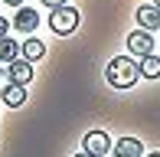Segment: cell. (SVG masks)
<instances>
[{
  "label": "cell",
  "mask_w": 160,
  "mask_h": 157,
  "mask_svg": "<svg viewBox=\"0 0 160 157\" xmlns=\"http://www.w3.org/2000/svg\"><path fill=\"white\" fill-rule=\"evenodd\" d=\"M105 78L111 89H131L141 78V66H137L131 56H114L111 62L105 66Z\"/></svg>",
  "instance_id": "1"
},
{
  "label": "cell",
  "mask_w": 160,
  "mask_h": 157,
  "mask_svg": "<svg viewBox=\"0 0 160 157\" xmlns=\"http://www.w3.org/2000/svg\"><path fill=\"white\" fill-rule=\"evenodd\" d=\"M49 30H52L56 36H69V33H75L78 30V10L69 7V3L52 7V10H49Z\"/></svg>",
  "instance_id": "2"
},
{
  "label": "cell",
  "mask_w": 160,
  "mask_h": 157,
  "mask_svg": "<svg viewBox=\"0 0 160 157\" xmlns=\"http://www.w3.org/2000/svg\"><path fill=\"white\" fill-rule=\"evenodd\" d=\"M82 151L92 154V157H105L108 151H111V138H108L105 131H88L82 138Z\"/></svg>",
  "instance_id": "3"
},
{
  "label": "cell",
  "mask_w": 160,
  "mask_h": 157,
  "mask_svg": "<svg viewBox=\"0 0 160 157\" xmlns=\"http://www.w3.org/2000/svg\"><path fill=\"white\" fill-rule=\"evenodd\" d=\"M128 49H131V56H150L154 53V36L147 30H134L128 36Z\"/></svg>",
  "instance_id": "4"
},
{
  "label": "cell",
  "mask_w": 160,
  "mask_h": 157,
  "mask_svg": "<svg viewBox=\"0 0 160 157\" xmlns=\"http://www.w3.org/2000/svg\"><path fill=\"white\" fill-rule=\"evenodd\" d=\"M36 26H39V13H36L33 7H17V13H13V30L33 33Z\"/></svg>",
  "instance_id": "5"
},
{
  "label": "cell",
  "mask_w": 160,
  "mask_h": 157,
  "mask_svg": "<svg viewBox=\"0 0 160 157\" xmlns=\"http://www.w3.org/2000/svg\"><path fill=\"white\" fill-rule=\"evenodd\" d=\"M137 23L144 26V30H160V7L157 3H144V7H137Z\"/></svg>",
  "instance_id": "6"
},
{
  "label": "cell",
  "mask_w": 160,
  "mask_h": 157,
  "mask_svg": "<svg viewBox=\"0 0 160 157\" xmlns=\"http://www.w3.org/2000/svg\"><path fill=\"white\" fill-rule=\"evenodd\" d=\"M7 75H10V82H20V85L33 82V62L20 56L17 62H10V69H7Z\"/></svg>",
  "instance_id": "7"
},
{
  "label": "cell",
  "mask_w": 160,
  "mask_h": 157,
  "mask_svg": "<svg viewBox=\"0 0 160 157\" xmlns=\"http://www.w3.org/2000/svg\"><path fill=\"white\" fill-rule=\"evenodd\" d=\"M0 98H3V105H10V108H20V105H26V85H20V82L3 85Z\"/></svg>",
  "instance_id": "8"
},
{
  "label": "cell",
  "mask_w": 160,
  "mask_h": 157,
  "mask_svg": "<svg viewBox=\"0 0 160 157\" xmlns=\"http://www.w3.org/2000/svg\"><path fill=\"white\" fill-rule=\"evenodd\" d=\"M20 56H23V59H30V62H39L42 56H46V43L36 39V36H26L23 43H20Z\"/></svg>",
  "instance_id": "9"
},
{
  "label": "cell",
  "mask_w": 160,
  "mask_h": 157,
  "mask_svg": "<svg viewBox=\"0 0 160 157\" xmlns=\"http://www.w3.org/2000/svg\"><path fill=\"white\" fill-rule=\"evenodd\" d=\"M114 157H144V147L137 138H121L114 141Z\"/></svg>",
  "instance_id": "10"
},
{
  "label": "cell",
  "mask_w": 160,
  "mask_h": 157,
  "mask_svg": "<svg viewBox=\"0 0 160 157\" xmlns=\"http://www.w3.org/2000/svg\"><path fill=\"white\" fill-rule=\"evenodd\" d=\"M17 59H20V43L10 39V36H3L0 39V62L10 66V62H17Z\"/></svg>",
  "instance_id": "11"
},
{
  "label": "cell",
  "mask_w": 160,
  "mask_h": 157,
  "mask_svg": "<svg viewBox=\"0 0 160 157\" xmlns=\"http://www.w3.org/2000/svg\"><path fill=\"white\" fill-rule=\"evenodd\" d=\"M141 75L144 78H160V56H141Z\"/></svg>",
  "instance_id": "12"
},
{
  "label": "cell",
  "mask_w": 160,
  "mask_h": 157,
  "mask_svg": "<svg viewBox=\"0 0 160 157\" xmlns=\"http://www.w3.org/2000/svg\"><path fill=\"white\" fill-rule=\"evenodd\" d=\"M7 30H10V20H3V17H0V39L7 36Z\"/></svg>",
  "instance_id": "13"
},
{
  "label": "cell",
  "mask_w": 160,
  "mask_h": 157,
  "mask_svg": "<svg viewBox=\"0 0 160 157\" xmlns=\"http://www.w3.org/2000/svg\"><path fill=\"white\" fill-rule=\"evenodd\" d=\"M39 3H46L49 10H52V7H62V3H69V0H39Z\"/></svg>",
  "instance_id": "14"
},
{
  "label": "cell",
  "mask_w": 160,
  "mask_h": 157,
  "mask_svg": "<svg viewBox=\"0 0 160 157\" xmlns=\"http://www.w3.org/2000/svg\"><path fill=\"white\" fill-rule=\"evenodd\" d=\"M3 3H10V7H23L26 0H3Z\"/></svg>",
  "instance_id": "15"
},
{
  "label": "cell",
  "mask_w": 160,
  "mask_h": 157,
  "mask_svg": "<svg viewBox=\"0 0 160 157\" xmlns=\"http://www.w3.org/2000/svg\"><path fill=\"white\" fill-rule=\"evenodd\" d=\"M75 157H92V154H85V151H82V154H75Z\"/></svg>",
  "instance_id": "16"
},
{
  "label": "cell",
  "mask_w": 160,
  "mask_h": 157,
  "mask_svg": "<svg viewBox=\"0 0 160 157\" xmlns=\"http://www.w3.org/2000/svg\"><path fill=\"white\" fill-rule=\"evenodd\" d=\"M147 157H160V151H154V154H147Z\"/></svg>",
  "instance_id": "17"
},
{
  "label": "cell",
  "mask_w": 160,
  "mask_h": 157,
  "mask_svg": "<svg viewBox=\"0 0 160 157\" xmlns=\"http://www.w3.org/2000/svg\"><path fill=\"white\" fill-rule=\"evenodd\" d=\"M0 78H3V69H0Z\"/></svg>",
  "instance_id": "18"
},
{
  "label": "cell",
  "mask_w": 160,
  "mask_h": 157,
  "mask_svg": "<svg viewBox=\"0 0 160 157\" xmlns=\"http://www.w3.org/2000/svg\"><path fill=\"white\" fill-rule=\"evenodd\" d=\"M154 3H157V7H160V0H154Z\"/></svg>",
  "instance_id": "19"
},
{
  "label": "cell",
  "mask_w": 160,
  "mask_h": 157,
  "mask_svg": "<svg viewBox=\"0 0 160 157\" xmlns=\"http://www.w3.org/2000/svg\"><path fill=\"white\" fill-rule=\"evenodd\" d=\"M0 3H3V0H0Z\"/></svg>",
  "instance_id": "20"
}]
</instances>
